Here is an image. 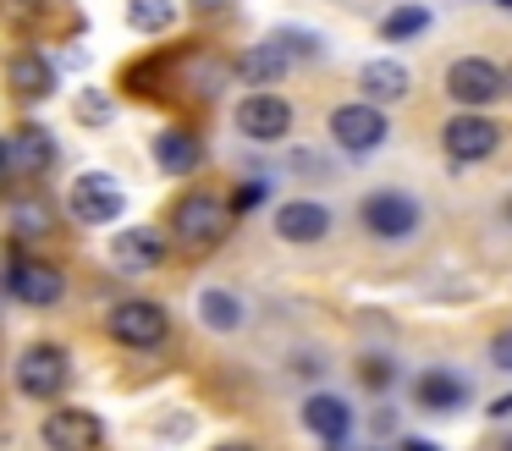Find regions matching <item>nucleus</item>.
Instances as JSON below:
<instances>
[{"instance_id": "nucleus-14", "label": "nucleus", "mask_w": 512, "mask_h": 451, "mask_svg": "<svg viewBox=\"0 0 512 451\" xmlns=\"http://www.w3.org/2000/svg\"><path fill=\"white\" fill-rule=\"evenodd\" d=\"M331 231V209L314 204V198H292L276 209V237L281 242H320Z\"/></svg>"}, {"instance_id": "nucleus-30", "label": "nucleus", "mask_w": 512, "mask_h": 451, "mask_svg": "<svg viewBox=\"0 0 512 451\" xmlns=\"http://www.w3.org/2000/svg\"><path fill=\"white\" fill-rule=\"evenodd\" d=\"M507 413H512V391L501 396V402H490V418H507Z\"/></svg>"}, {"instance_id": "nucleus-27", "label": "nucleus", "mask_w": 512, "mask_h": 451, "mask_svg": "<svg viewBox=\"0 0 512 451\" xmlns=\"http://www.w3.org/2000/svg\"><path fill=\"white\" fill-rule=\"evenodd\" d=\"M490 363H496V369H512V330H501V336L490 341Z\"/></svg>"}, {"instance_id": "nucleus-17", "label": "nucleus", "mask_w": 512, "mask_h": 451, "mask_svg": "<svg viewBox=\"0 0 512 451\" xmlns=\"http://www.w3.org/2000/svg\"><path fill=\"white\" fill-rule=\"evenodd\" d=\"M358 88L369 94V105H397V99L413 88V77H408V66H402V61L380 55V61H364V72H358Z\"/></svg>"}, {"instance_id": "nucleus-28", "label": "nucleus", "mask_w": 512, "mask_h": 451, "mask_svg": "<svg viewBox=\"0 0 512 451\" xmlns=\"http://www.w3.org/2000/svg\"><path fill=\"white\" fill-rule=\"evenodd\" d=\"M259 198H265V182H248V187H237V193H232V209H254Z\"/></svg>"}, {"instance_id": "nucleus-5", "label": "nucleus", "mask_w": 512, "mask_h": 451, "mask_svg": "<svg viewBox=\"0 0 512 451\" xmlns=\"http://www.w3.org/2000/svg\"><path fill=\"white\" fill-rule=\"evenodd\" d=\"M105 330H111L122 347H160L171 319H166V308L149 303V297H127V303H116L111 314H105Z\"/></svg>"}, {"instance_id": "nucleus-20", "label": "nucleus", "mask_w": 512, "mask_h": 451, "mask_svg": "<svg viewBox=\"0 0 512 451\" xmlns=\"http://www.w3.org/2000/svg\"><path fill=\"white\" fill-rule=\"evenodd\" d=\"M6 226H12V242H39V237H50V231H56V220H50L45 198H12Z\"/></svg>"}, {"instance_id": "nucleus-31", "label": "nucleus", "mask_w": 512, "mask_h": 451, "mask_svg": "<svg viewBox=\"0 0 512 451\" xmlns=\"http://www.w3.org/2000/svg\"><path fill=\"white\" fill-rule=\"evenodd\" d=\"M193 6H199V11H226L232 0H193Z\"/></svg>"}, {"instance_id": "nucleus-26", "label": "nucleus", "mask_w": 512, "mask_h": 451, "mask_svg": "<svg viewBox=\"0 0 512 451\" xmlns=\"http://www.w3.org/2000/svg\"><path fill=\"white\" fill-rule=\"evenodd\" d=\"M78 121H94V127H100V121H111V105H105V99H94V94H83L78 99Z\"/></svg>"}, {"instance_id": "nucleus-22", "label": "nucleus", "mask_w": 512, "mask_h": 451, "mask_svg": "<svg viewBox=\"0 0 512 451\" xmlns=\"http://www.w3.org/2000/svg\"><path fill=\"white\" fill-rule=\"evenodd\" d=\"M177 22V0H127V28L133 33H166Z\"/></svg>"}, {"instance_id": "nucleus-19", "label": "nucleus", "mask_w": 512, "mask_h": 451, "mask_svg": "<svg viewBox=\"0 0 512 451\" xmlns=\"http://www.w3.org/2000/svg\"><path fill=\"white\" fill-rule=\"evenodd\" d=\"M468 385L457 380L452 369H424L419 380H413V402L424 407V413H452V407H463Z\"/></svg>"}, {"instance_id": "nucleus-7", "label": "nucleus", "mask_w": 512, "mask_h": 451, "mask_svg": "<svg viewBox=\"0 0 512 451\" xmlns=\"http://www.w3.org/2000/svg\"><path fill=\"white\" fill-rule=\"evenodd\" d=\"M358 220H364L369 237L380 242H402L419 231V204H413L408 193H369L364 209H358Z\"/></svg>"}, {"instance_id": "nucleus-11", "label": "nucleus", "mask_w": 512, "mask_h": 451, "mask_svg": "<svg viewBox=\"0 0 512 451\" xmlns=\"http://www.w3.org/2000/svg\"><path fill=\"white\" fill-rule=\"evenodd\" d=\"M287 127H292V105L281 94H270V88H254V94L237 105V132H243V138H254V143L287 138Z\"/></svg>"}, {"instance_id": "nucleus-18", "label": "nucleus", "mask_w": 512, "mask_h": 451, "mask_svg": "<svg viewBox=\"0 0 512 451\" xmlns=\"http://www.w3.org/2000/svg\"><path fill=\"white\" fill-rule=\"evenodd\" d=\"M155 165H160V171H171V176H193L204 165V143L193 138L188 127H166L155 138Z\"/></svg>"}, {"instance_id": "nucleus-24", "label": "nucleus", "mask_w": 512, "mask_h": 451, "mask_svg": "<svg viewBox=\"0 0 512 451\" xmlns=\"http://www.w3.org/2000/svg\"><path fill=\"white\" fill-rule=\"evenodd\" d=\"M424 28H430V6H397V11L380 17V39H386V44L413 39V33H424Z\"/></svg>"}, {"instance_id": "nucleus-33", "label": "nucleus", "mask_w": 512, "mask_h": 451, "mask_svg": "<svg viewBox=\"0 0 512 451\" xmlns=\"http://www.w3.org/2000/svg\"><path fill=\"white\" fill-rule=\"evenodd\" d=\"M501 451H512V435H507V440H501Z\"/></svg>"}, {"instance_id": "nucleus-2", "label": "nucleus", "mask_w": 512, "mask_h": 451, "mask_svg": "<svg viewBox=\"0 0 512 451\" xmlns=\"http://www.w3.org/2000/svg\"><path fill=\"white\" fill-rule=\"evenodd\" d=\"M446 94L468 110H485V105H496V99H507V72H501L496 61H485V55H463V61H452V72H446Z\"/></svg>"}, {"instance_id": "nucleus-15", "label": "nucleus", "mask_w": 512, "mask_h": 451, "mask_svg": "<svg viewBox=\"0 0 512 451\" xmlns=\"http://www.w3.org/2000/svg\"><path fill=\"white\" fill-rule=\"evenodd\" d=\"M303 429H314L325 446H342L347 429H353V407H347L342 396H331V391H314L309 402H303Z\"/></svg>"}, {"instance_id": "nucleus-4", "label": "nucleus", "mask_w": 512, "mask_h": 451, "mask_svg": "<svg viewBox=\"0 0 512 451\" xmlns=\"http://www.w3.org/2000/svg\"><path fill=\"white\" fill-rule=\"evenodd\" d=\"M6 292H12L17 303H28V308H50V303H61V297H67V275H61L56 264L23 259V253H17V242H12V259H6Z\"/></svg>"}, {"instance_id": "nucleus-25", "label": "nucleus", "mask_w": 512, "mask_h": 451, "mask_svg": "<svg viewBox=\"0 0 512 451\" xmlns=\"http://www.w3.org/2000/svg\"><path fill=\"white\" fill-rule=\"evenodd\" d=\"M358 374H364L369 391H386V385L397 380V363H391V358H364V363H358Z\"/></svg>"}, {"instance_id": "nucleus-21", "label": "nucleus", "mask_w": 512, "mask_h": 451, "mask_svg": "<svg viewBox=\"0 0 512 451\" xmlns=\"http://www.w3.org/2000/svg\"><path fill=\"white\" fill-rule=\"evenodd\" d=\"M237 72H243L254 88H270L281 72H287V55H281V39H270V44H254V50H248L243 61H237Z\"/></svg>"}, {"instance_id": "nucleus-32", "label": "nucleus", "mask_w": 512, "mask_h": 451, "mask_svg": "<svg viewBox=\"0 0 512 451\" xmlns=\"http://www.w3.org/2000/svg\"><path fill=\"white\" fill-rule=\"evenodd\" d=\"M215 451H254V446H243V440H226V446H215Z\"/></svg>"}, {"instance_id": "nucleus-36", "label": "nucleus", "mask_w": 512, "mask_h": 451, "mask_svg": "<svg viewBox=\"0 0 512 451\" xmlns=\"http://www.w3.org/2000/svg\"><path fill=\"white\" fill-rule=\"evenodd\" d=\"M507 215H512V204H507Z\"/></svg>"}, {"instance_id": "nucleus-9", "label": "nucleus", "mask_w": 512, "mask_h": 451, "mask_svg": "<svg viewBox=\"0 0 512 451\" xmlns=\"http://www.w3.org/2000/svg\"><path fill=\"white\" fill-rule=\"evenodd\" d=\"M331 138L342 143L347 154H369L386 143V116H380V105H369V99H358V105H336L331 110Z\"/></svg>"}, {"instance_id": "nucleus-35", "label": "nucleus", "mask_w": 512, "mask_h": 451, "mask_svg": "<svg viewBox=\"0 0 512 451\" xmlns=\"http://www.w3.org/2000/svg\"><path fill=\"white\" fill-rule=\"evenodd\" d=\"M501 6H507V11H512V0H501Z\"/></svg>"}, {"instance_id": "nucleus-8", "label": "nucleus", "mask_w": 512, "mask_h": 451, "mask_svg": "<svg viewBox=\"0 0 512 451\" xmlns=\"http://www.w3.org/2000/svg\"><path fill=\"white\" fill-rule=\"evenodd\" d=\"M496 143H501V127L490 116H479V110H463V116H452L441 127V149L452 154V160H463V165L490 160V154H496Z\"/></svg>"}, {"instance_id": "nucleus-12", "label": "nucleus", "mask_w": 512, "mask_h": 451, "mask_svg": "<svg viewBox=\"0 0 512 451\" xmlns=\"http://www.w3.org/2000/svg\"><path fill=\"white\" fill-rule=\"evenodd\" d=\"M105 440V424L94 413H83V407H56V413L45 418V446L50 451H100Z\"/></svg>"}, {"instance_id": "nucleus-10", "label": "nucleus", "mask_w": 512, "mask_h": 451, "mask_svg": "<svg viewBox=\"0 0 512 451\" xmlns=\"http://www.w3.org/2000/svg\"><path fill=\"white\" fill-rule=\"evenodd\" d=\"M0 165H6V176H12V182L45 176L50 165H56V138H50L45 127H17L12 138H6V149H0Z\"/></svg>"}, {"instance_id": "nucleus-29", "label": "nucleus", "mask_w": 512, "mask_h": 451, "mask_svg": "<svg viewBox=\"0 0 512 451\" xmlns=\"http://www.w3.org/2000/svg\"><path fill=\"white\" fill-rule=\"evenodd\" d=\"M397 451H441V446H435V440H424V435H408Z\"/></svg>"}, {"instance_id": "nucleus-34", "label": "nucleus", "mask_w": 512, "mask_h": 451, "mask_svg": "<svg viewBox=\"0 0 512 451\" xmlns=\"http://www.w3.org/2000/svg\"><path fill=\"white\" fill-rule=\"evenodd\" d=\"M507 94H512V66H507Z\"/></svg>"}, {"instance_id": "nucleus-1", "label": "nucleus", "mask_w": 512, "mask_h": 451, "mask_svg": "<svg viewBox=\"0 0 512 451\" xmlns=\"http://www.w3.org/2000/svg\"><path fill=\"white\" fill-rule=\"evenodd\" d=\"M232 231V204H221L215 193H188L177 209H171V242L177 253H210L221 248V237Z\"/></svg>"}, {"instance_id": "nucleus-16", "label": "nucleus", "mask_w": 512, "mask_h": 451, "mask_svg": "<svg viewBox=\"0 0 512 451\" xmlns=\"http://www.w3.org/2000/svg\"><path fill=\"white\" fill-rule=\"evenodd\" d=\"M111 259L122 264V270H155V264L166 259V237L149 231V226H127V231H116Z\"/></svg>"}, {"instance_id": "nucleus-13", "label": "nucleus", "mask_w": 512, "mask_h": 451, "mask_svg": "<svg viewBox=\"0 0 512 451\" xmlns=\"http://www.w3.org/2000/svg\"><path fill=\"white\" fill-rule=\"evenodd\" d=\"M6 83H12L17 99H50L56 94V66L45 61V50H17L12 61H6Z\"/></svg>"}, {"instance_id": "nucleus-3", "label": "nucleus", "mask_w": 512, "mask_h": 451, "mask_svg": "<svg viewBox=\"0 0 512 451\" xmlns=\"http://www.w3.org/2000/svg\"><path fill=\"white\" fill-rule=\"evenodd\" d=\"M17 391L28 396V402H56L61 391H67V380H72V363H67V352L61 347H28L23 358H17Z\"/></svg>"}, {"instance_id": "nucleus-23", "label": "nucleus", "mask_w": 512, "mask_h": 451, "mask_svg": "<svg viewBox=\"0 0 512 451\" xmlns=\"http://www.w3.org/2000/svg\"><path fill=\"white\" fill-rule=\"evenodd\" d=\"M199 319L210 330H237V325H243V303H237L232 292H215V286H210V292L199 297Z\"/></svg>"}, {"instance_id": "nucleus-6", "label": "nucleus", "mask_w": 512, "mask_h": 451, "mask_svg": "<svg viewBox=\"0 0 512 451\" xmlns=\"http://www.w3.org/2000/svg\"><path fill=\"white\" fill-rule=\"evenodd\" d=\"M67 209H72V220H78V226H111V220L127 209V198H122V187H116L105 171H89V176H78V182H72Z\"/></svg>"}]
</instances>
